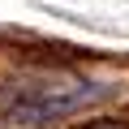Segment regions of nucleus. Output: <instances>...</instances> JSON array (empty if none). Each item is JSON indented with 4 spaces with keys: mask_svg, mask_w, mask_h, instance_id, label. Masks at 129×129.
<instances>
[{
    "mask_svg": "<svg viewBox=\"0 0 129 129\" xmlns=\"http://www.w3.org/2000/svg\"><path fill=\"white\" fill-rule=\"evenodd\" d=\"M116 86L95 82L86 73H69V69H26L13 73L0 86V120L9 125H47V120H64L78 116L103 99H112Z\"/></svg>",
    "mask_w": 129,
    "mask_h": 129,
    "instance_id": "f257e3e1",
    "label": "nucleus"
},
{
    "mask_svg": "<svg viewBox=\"0 0 129 129\" xmlns=\"http://www.w3.org/2000/svg\"><path fill=\"white\" fill-rule=\"evenodd\" d=\"M82 129H129L125 120H99V125H82Z\"/></svg>",
    "mask_w": 129,
    "mask_h": 129,
    "instance_id": "f03ea898",
    "label": "nucleus"
}]
</instances>
